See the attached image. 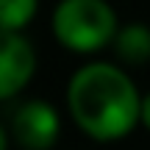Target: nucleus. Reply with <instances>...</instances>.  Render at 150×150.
<instances>
[{
  "label": "nucleus",
  "mask_w": 150,
  "mask_h": 150,
  "mask_svg": "<svg viewBox=\"0 0 150 150\" xmlns=\"http://www.w3.org/2000/svg\"><path fill=\"white\" fill-rule=\"evenodd\" d=\"M3 147H6V131L0 128V150H3Z\"/></svg>",
  "instance_id": "6e6552de"
},
{
  "label": "nucleus",
  "mask_w": 150,
  "mask_h": 150,
  "mask_svg": "<svg viewBox=\"0 0 150 150\" xmlns=\"http://www.w3.org/2000/svg\"><path fill=\"white\" fill-rule=\"evenodd\" d=\"M59 45L75 53H95L117 36V14L106 0H61L53 11Z\"/></svg>",
  "instance_id": "f03ea898"
},
{
  "label": "nucleus",
  "mask_w": 150,
  "mask_h": 150,
  "mask_svg": "<svg viewBox=\"0 0 150 150\" xmlns=\"http://www.w3.org/2000/svg\"><path fill=\"white\" fill-rule=\"evenodd\" d=\"M36 70L33 45L20 31L0 28V100H8L25 89Z\"/></svg>",
  "instance_id": "7ed1b4c3"
},
{
  "label": "nucleus",
  "mask_w": 150,
  "mask_h": 150,
  "mask_svg": "<svg viewBox=\"0 0 150 150\" xmlns=\"http://www.w3.org/2000/svg\"><path fill=\"white\" fill-rule=\"evenodd\" d=\"M114 50L125 64H147L150 61V28L147 25H125L114 36Z\"/></svg>",
  "instance_id": "39448f33"
},
{
  "label": "nucleus",
  "mask_w": 150,
  "mask_h": 150,
  "mask_svg": "<svg viewBox=\"0 0 150 150\" xmlns=\"http://www.w3.org/2000/svg\"><path fill=\"white\" fill-rule=\"evenodd\" d=\"M39 0H0V28L22 31L33 20Z\"/></svg>",
  "instance_id": "423d86ee"
},
{
  "label": "nucleus",
  "mask_w": 150,
  "mask_h": 150,
  "mask_svg": "<svg viewBox=\"0 0 150 150\" xmlns=\"http://www.w3.org/2000/svg\"><path fill=\"white\" fill-rule=\"evenodd\" d=\"M67 106L86 136L114 142L142 120V100L134 81L114 64H86L70 78Z\"/></svg>",
  "instance_id": "f257e3e1"
},
{
  "label": "nucleus",
  "mask_w": 150,
  "mask_h": 150,
  "mask_svg": "<svg viewBox=\"0 0 150 150\" xmlns=\"http://www.w3.org/2000/svg\"><path fill=\"white\" fill-rule=\"evenodd\" d=\"M59 114L45 100H28L11 114V134L17 145L28 150H47L59 139Z\"/></svg>",
  "instance_id": "20e7f679"
},
{
  "label": "nucleus",
  "mask_w": 150,
  "mask_h": 150,
  "mask_svg": "<svg viewBox=\"0 0 150 150\" xmlns=\"http://www.w3.org/2000/svg\"><path fill=\"white\" fill-rule=\"evenodd\" d=\"M142 125L150 131V95L142 97Z\"/></svg>",
  "instance_id": "0eeeda50"
}]
</instances>
